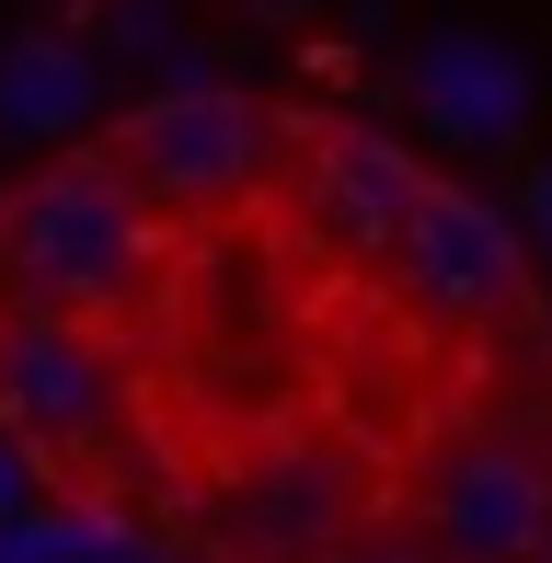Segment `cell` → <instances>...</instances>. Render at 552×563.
Wrapping results in <instances>:
<instances>
[{
	"instance_id": "1",
	"label": "cell",
	"mask_w": 552,
	"mask_h": 563,
	"mask_svg": "<svg viewBox=\"0 0 552 563\" xmlns=\"http://www.w3.org/2000/svg\"><path fill=\"white\" fill-rule=\"evenodd\" d=\"M162 276V230L128 208L92 150H46L12 196H0V299L23 311H58V322H128Z\"/></svg>"
},
{
	"instance_id": "2",
	"label": "cell",
	"mask_w": 552,
	"mask_h": 563,
	"mask_svg": "<svg viewBox=\"0 0 552 563\" xmlns=\"http://www.w3.org/2000/svg\"><path fill=\"white\" fill-rule=\"evenodd\" d=\"M92 162L128 185V208L162 230H208V219H242L254 196L276 185V162H288V115L254 104V92L231 81H173L150 92V104H128L92 139Z\"/></svg>"
},
{
	"instance_id": "3",
	"label": "cell",
	"mask_w": 552,
	"mask_h": 563,
	"mask_svg": "<svg viewBox=\"0 0 552 563\" xmlns=\"http://www.w3.org/2000/svg\"><path fill=\"white\" fill-rule=\"evenodd\" d=\"M128 415V379H115V345L92 322L23 311L0 299V438L23 449V472H69L92 460Z\"/></svg>"
},
{
	"instance_id": "4",
	"label": "cell",
	"mask_w": 552,
	"mask_h": 563,
	"mask_svg": "<svg viewBox=\"0 0 552 563\" xmlns=\"http://www.w3.org/2000/svg\"><path fill=\"white\" fill-rule=\"evenodd\" d=\"M391 276H404L415 311L461 322V334L530 311V242H518V219L495 208L484 185H438V173H426L404 242H391Z\"/></svg>"
},
{
	"instance_id": "5",
	"label": "cell",
	"mask_w": 552,
	"mask_h": 563,
	"mask_svg": "<svg viewBox=\"0 0 552 563\" xmlns=\"http://www.w3.org/2000/svg\"><path fill=\"white\" fill-rule=\"evenodd\" d=\"M415 196H426V162L391 139V126H357V115L299 126V196L288 208H299L322 265H391Z\"/></svg>"
},
{
	"instance_id": "6",
	"label": "cell",
	"mask_w": 552,
	"mask_h": 563,
	"mask_svg": "<svg viewBox=\"0 0 552 563\" xmlns=\"http://www.w3.org/2000/svg\"><path fill=\"white\" fill-rule=\"evenodd\" d=\"M219 518H231V541L254 563H334L357 541V518H368V483H357V460L334 438H265L231 472Z\"/></svg>"
},
{
	"instance_id": "7",
	"label": "cell",
	"mask_w": 552,
	"mask_h": 563,
	"mask_svg": "<svg viewBox=\"0 0 552 563\" xmlns=\"http://www.w3.org/2000/svg\"><path fill=\"white\" fill-rule=\"evenodd\" d=\"M552 529V472L518 438H461L426 472V529L415 541L438 563H530Z\"/></svg>"
},
{
	"instance_id": "8",
	"label": "cell",
	"mask_w": 552,
	"mask_h": 563,
	"mask_svg": "<svg viewBox=\"0 0 552 563\" xmlns=\"http://www.w3.org/2000/svg\"><path fill=\"white\" fill-rule=\"evenodd\" d=\"M415 115L461 150H507L530 126V58L507 35H484V23H438L415 46Z\"/></svg>"
},
{
	"instance_id": "9",
	"label": "cell",
	"mask_w": 552,
	"mask_h": 563,
	"mask_svg": "<svg viewBox=\"0 0 552 563\" xmlns=\"http://www.w3.org/2000/svg\"><path fill=\"white\" fill-rule=\"evenodd\" d=\"M92 104H104V69H92L81 35L35 23V35L0 46V139H12V150H58V139H81Z\"/></svg>"
},
{
	"instance_id": "10",
	"label": "cell",
	"mask_w": 552,
	"mask_h": 563,
	"mask_svg": "<svg viewBox=\"0 0 552 563\" xmlns=\"http://www.w3.org/2000/svg\"><path fill=\"white\" fill-rule=\"evenodd\" d=\"M104 541H115V518H46V506L0 518V563H92Z\"/></svg>"
},
{
	"instance_id": "11",
	"label": "cell",
	"mask_w": 552,
	"mask_h": 563,
	"mask_svg": "<svg viewBox=\"0 0 552 563\" xmlns=\"http://www.w3.org/2000/svg\"><path fill=\"white\" fill-rule=\"evenodd\" d=\"M507 219H518V242H530L541 265H552V150L530 162V185H518V208H507Z\"/></svg>"
},
{
	"instance_id": "12",
	"label": "cell",
	"mask_w": 552,
	"mask_h": 563,
	"mask_svg": "<svg viewBox=\"0 0 552 563\" xmlns=\"http://www.w3.org/2000/svg\"><path fill=\"white\" fill-rule=\"evenodd\" d=\"M334 563H438V552H426V541H368V529H357Z\"/></svg>"
},
{
	"instance_id": "13",
	"label": "cell",
	"mask_w": 552,
	"mask_h": 563,
	"mask_svg": "<svg viewBox=\"0 0 552 563\" xmlns=\"http://www.w3.org/2000/svg\"><path fill=\"white\" fill-rule=\"evenodd\" d=\"M23 495H35V472H23V449L0 438V518H23Z\"/></svg>"
},
{
	"instance_id": "14",
	"label": "cell",
	"mask_w": 552,
	"mask_h": 563,
	"mask_svg": "<svg viewBox=\"0 0 552 563\" xmlns=\"http://www.w3.org/2000/svg\"><path fill=\"white\" fill-rule=\"evenodd\" d=\"M92 563H150V552H128V541H104V552H92Z\"/></svg>"
},
{
	"instance_id": "15",
	"label": "cell",
	"mask_w": 552,
	"mask_h": 563,
	"mask_svg": "<svg viewBox=\"0 0 552 563\" xmlns=\"http://www.w3.org/2000/svg\"><path fill=\"white\" fill-rule=\"evenodd\" d=\"M530 563H552V529H541V552H530Z\"/></svg>"
}]
</instances>
